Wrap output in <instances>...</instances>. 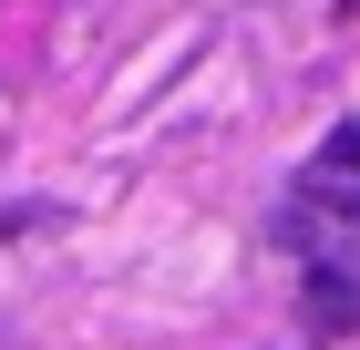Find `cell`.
Segmentation results:
<instances>
[{
    "instance_id": "1",
    "label": "cell",
    "mask_w": 360,
    "mask_h": 350,
    "mask_svg": "<svg viewBox=\"0 0 360 350\" xmlns=\"http://www.w3.org/2000/svg\"><path fill=\"white\" fill-rule=\"evenodd\" d=\"M278 237L299 247L309 268H360V196H330V186H309L299 206L278 216Z\"/></svg>"
},
{
    "instance_id": "2",
    "label": "cell",
    "mask_w": 360,
    "mask_h": 350,
    "mask_svg": "<svg viewBox=\"0 0 360 350\" xmlns=\"http://www.w3.org/2000/svg\"><path fill=\"white\" fill-rule=\"evenodd\" d=\"M299 320L319 330V340H350V330H360V268H309Z\"/></svg>"
},
{
    "instance_id": "3",
    "label": "cell",
    "mask_w": 360,
    "mask_h": 350,
    "mask_svg": "<svg viewBox=\"0 0 360 350\" xmlns=\"http://www.w3.org/2000/svg\"><path fill=\"white\" fill-rule=\"evenodd\" d=\"M11 227H21V206H0V237H11Z\"/></svg>"
}]
</instances>
